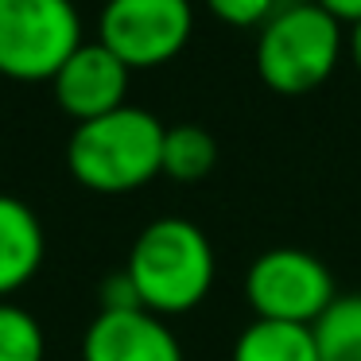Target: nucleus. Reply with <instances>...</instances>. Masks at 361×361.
<instances>
[{
  "mask_svg": "<svg viewBox=\"0 0 361 361\" xmlns=\"http://www.w3.org/2000/svg\"><path fill=\"white\" fill-rule=\"evenodd\" d=\"M121 272L144 311L171 319L206 303L218 276V257L202 226L187 218H156L136 233Z\"/></svg>",
  "mask_w": 361,
  "mask_h": 361,
  "instance_id": "obj_1",
  "label": "nucleus"
},
{
  "mask_svg": "<svg viewBox=\"0 0 361 361\" xmlns=\"http://www.w3.org/2000/svg\"><path fill=\"white\" fill-rule=\"evenodd\" d=\"M167 125L140 105H121L97 121L74 125L66 171L94 195H133L159 179Z\"/></svg>",
  "mask_w": 361,
  "mask_h": 361,
  "instance_id": "obj_2",
  "label": "nucleus"
},
{
  "mask_svg": "<svg viewBox=\"0 0 361 361\" xmlns=\"http://www.w3.org/2000/svg\"><path fill=\"white\" fill-rule=\"evenodd\" d=\"M257 78L280 97L322 90L345 59V24L314 0L280 4L257 32Z\"/></svg>",
  "mask_w": 361,
  "mask_h": 361,
  "instance_id": "obj_3",
  "label": "nucleus"
},
{
  "mask_svg": "<svg viewBox=\"0 0 361 361\" xmlns=\"http://www.w3.org/2000/svg\"><path fill=\"white\" fill-rule=\"evenodd\" d=\"M82 43L74 0H0V78L51 82Z\"/></svg>",
  "mask_w": 361,
  "mask_h": 361,
  "instance_id": "obj_4",
  "label": "nucleus"
},
{
  "mask_svg": "<svg viewBox=\"0 0 361 361\" xmlns=\"http://www.w3.org/2000/svg\"><path fill=\"white\" fill-rule=\"evenodd\" d=\"M334 299V272L314 252L295 249V245L264 249L245 272V303L252 319L314 326Z\"/></svg>",
  "mask_w": 361,
  "mask_h": 361,
  "instance_id": "obj_5",
  "label": "nucleus"
},
{
  "mask_svg": "<svg viewBox=\"0 0 361 361\" xmlns=\"http://www.w3.org/2000/svg\"><path fill=\"white\" fill-rule=\"evenodd\" d=\"M195 35L190 0H105L97 16V43L128 71H156L187 51Z\"/></svg>",
  "mask_w": 361,
  "mask_h": 361,
  "instance_id": "obj_6",
  "label": "nucleus"
},
{
  "mask_svg": "<svg viewBox=\"0 0 361 361\" xmlns=\"http://www.w3.org/2000/svg\"><path fill=\"white\" fill-rule=\"evenodd\" d=\"M128 82L133 71L113 55L109 47H102L97 39H86L51 78V94L55 105L74 121H97L105 113L128 105Z\"/></svg>",
  "mask_w": 361,
  "mask_h": 361,
  "instance_id": "obj_7",
  "label": "nucleus"
},
{
  "mask_svg": "<svg viewBox=\"0 0 361 361\" xmlns=\"http://www.w3.org/2000/svg\"><path fill=\"white\" fill-rule=\"evenodd\" d=\"M82 361H187L167 319L144 307H102L82 334Z\"/></svg>",
  "mask_w": 361,
  "mask_h": 361,
  "instance_id": "obj_8",
  "label": "nucleus"
},
{
  "mask_svg": "<svg viewBox=\"0 0 361 361\" xmlns=\"http://www.w3.org/2000/svg\"><path fill=\"white\" fill-rule=\"evenodd\" d=\"M47 257L43 221L24 198L0 195V299H12L39 276Z\"/></svg>",
  "mask_w": 361,
  "mask_h": 361,
  "instance_id": "obj_9",
  "label": "nucleus"
},
{
  "mask_svg": "<svg viewBox=\"0 0 361 361\" xmlns=\"http://www.w3.org/2000/svg\"><path fill=\"white\" fill-rule=\"evenodd\" d=\"M229 361H319L314 326L252 319L249 326L237 334Z\"/></svg>",
  "mask_w": 361,
  "mask_h": 361,
  "instance_id": "obj_10",
  "label": "nucleus"
},
{
  "mask_svg": "<svg viewBox=\"0 0 361 361\" xmlns=\"http://www.w3.org/2000/svg\"><path fill=\"white\" fill-rule=\"evenodd\" d=\"M218 167V140L202 125H167L159 175L171 183H202Z\"/></svg>",
  "mask_w": 361,
  "mask_h": 361,
  "instance_id": "obj_11",
  "label": "nucleus"
},
{
  "mask_svg": "<svg viewBox=\"0 0 361 361\" xmlns=\"http://www.w3.org/2000/svg\"><path fill=\"white\" fill-rule=\"evenodd\" d=\"M314 342L319 361H361V291H338L326 314L314 322Z\"/></svg>",
  "mask_w": 361,
  "mask_h": 361,
  "instance_id": "obj_12",
  "label": "nucleus"
},
{
  "mask_svg": "<svg viewBox=\"0 0 361 361\" xmlns=\"http://www.w3.org/2000/svg\"><path fill=\"white\" fill-rule=\"evenodd\" d=\"M0 361H47L39 319L12 299H0Z\"/></svg>",
  "mask_w": 361,
  "mask_h": 361,
  "instance_id": "obj_13",
  "label": "nucleus"
},
{
  "mask_svg": "<svg viewBox=\"0 0 361 361\" xmlns=\"http://www.w3.org/2000/svg\"><path fill=\"white\" fill-rule=\"evenodd\" d=\"M283 0H206V8H210V16L218 20V24L226 27H241V32H249V27H264L268 20L280 12Z\"/></svg>",
  "mask_w": 361,
  "mask_h": 361,
  "instance_id": "obj_14",
  "label": "nucleus"
},
{
  "mask_svg": "<svg viewBox=\"0 0 361 361\" xmlns=\"http://www.w3.org/2000/svg\"><path fill=\"white\" fill-rule=\"evenodd\" d=\"M319 8H326L330 16H338L342 24H353V20H361V0H314Z\"/></svg>",
  "mask_w": 361,
  "mask_h": 361,
  "instance_id": "obj_15",
  "label": "nucleus"
},
{
  "mask_svg": "<svg viewBox=\"0 0 361 361\" xmlns=\"http://www.w3.org/2000/svg\"><path fill=\"white\" fill-rule=\"evenodd\" d=\"M345 59H350L353 71L361 74V20L345 24Z\"/></svg>",
  "mask_w": 361,
  "mask_h": 361,
  "instance_id": "obj_16",
  "label": "nucleus"
}]
</instances>
